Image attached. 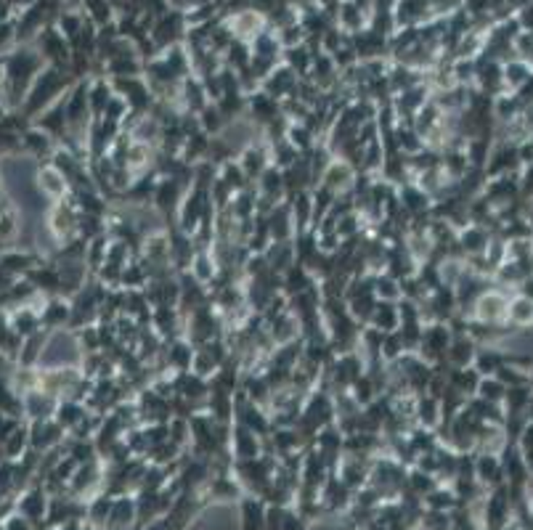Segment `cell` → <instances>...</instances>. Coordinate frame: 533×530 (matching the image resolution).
Wrapping results in <instances>:
<instances>
[{
  "label": "cell",
  "instance_id": "cell-1",
  "mask_svg": "<svg viewBox=\"0 0 533 530\" xmlns=\"http://www.w3.org/2000/svg\"><path fill=\"white\" fill-rule=\"evenodd\" d=\"M40 189H43V194L46 196H53V199H64V194H67V178H64V173L61 170H56L53 164H48V167H43L40 170Z\"/></svg>",
  "mask_w": 533,
  "mask_h": 530
}]
</instances>
